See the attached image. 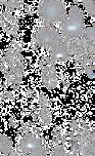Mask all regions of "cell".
<instances>
[{"mask_svg":"<svg viewBox=\"0 0 95 156\" xmlns=\"http://www.w3.org/2000/svg\"><path fill=\"white\" fill-rule=\"evenodd\" d=\"M1 99L3 100L4 102H9L13 99V94L12 91H4V93L1 94Z\"/></svg>","mask_w":95,"mask_h":156,"instance_id":"cell-15","label":"cell"},{"mask_svg":"<svg viewBox=\"0 0 95 156\" xmlns=\"http://www.w3.org/2000/svg\"><path fill=\"white\" fill-rule=\"evenodd\" d=\"M41 81L47 90H55L58 85V74L55 66H41Z\"/></svg>","mask_w":95,"mask_h":156,"instance_id":"cell-7","label":"cell"},{"mask_svg":"<svg viewBox=\"0 0 95 156\" xmlns=\"http://www.w3.org/2000/svg\"><path fill=\"white\" fill-rule=\"evenodd\" d=\"M38 104L39 106H50L48 97L45 96L44 94H40L38 98Z\"/></svg>","mask_w":95,"mask_h":156,"instance_id":"cell-14","label":"cell"},{"mask_svg":"<svg viewBox=\"0 0 95 156\" xmlns=\"http://www.w3.org/2000/svg\"><path fill=\"white\" fill-rule=\"evenodd\" d=\"M80 2L82 3L84 9L86 10V12L88 13V16L94 18V15H95V0H80Z\"/></svg>","mask_w":95,"mask_h":156,"instance_id":"cell-11","label":"cell"},{"mask_svg":"<svg viewBox=\"0 0 95 156\" xmlns=\"http://www.w3.org/2000/svg\"><path fill=\"white\" fill-rule=\"evenodd\" d=\"M57 30L51 25L46 24L42 26L35 33V42L41 47H50L58 38Z\"/></svg>","mask_w":95,"mask_h":156,"instance_id":"cell-6","label":"cell"},{"mask_svg":"<svg viewBox=\"0 0 95 156\" xmlns=\"http://www.w3.org/2000/svg\"><path fill=\"white\" fill-rule=\"evenodd\" d=\"M50 156H70L69 152L66 151L63 145H56L53 149H52Z\"/></svg>","mask_w":95,"mask_h":156,"instance_id":"cell-12","label":"cell"},{"mask_svg":"<svg viewBox=\"0 0 95 156\" xmlns=\"http://www.w3.org/2000/svg\"><path fill=\"white\" fill-rule=\"evenodd\" d=\"M63 90H66V88H68V86H69V80L66 79V78H65V79H63Z\"/></svg>","mask_w":95,"mask_h":156,"instance_id":"cell-18","label":"cell"},{"mask_svg":"<svg viewBox=\"0 0 95 156\" xmlns=\"http://www.w3.org/2000/svg\"><path fill=\"white\" fill-rule=\"evenodd\" d=\"M85 30L84 15L78 5H72L66 12V18L60 22V33L70 41L81 38Z\"/></svg>","mask_w":95,"mask_h":156,"instance_id":"cell-2","label":"cell"},{"mask_svg":"<svg viewBox=\"0 0 95 156\" xmlns=\"http://www.w3.org/2000/svg\"><path fill=\"white\" fill-rule=\"evenodd\" d=\"M37 15L46 24L60 23L66 16V9L61 0H40Z\"/></svg>","mask_w":95,"mask_h":156,"instance_id":"cell-3","label":"cell"},{"mask_svg":"<svg viewBox=\"0 0 95 156\" xmlns=\"http://www.w3.org/2000/svg\"><path fill=\"white\" fill-rule=\"evenodd\" d=\"M70 42L71 41L63 35L59 34L56 41L49 47V57L55 62H65L71 58L70 51Z\"/></svg>","mask_w":95,"mask_h":156,"instance_id":"cell-5","label":"cell"},{"mask_svg":"<svg viewBox=\"0 0 95 156\" xmlns=\"http://www.w3.org/2000/svg\"><path fill=\"white\" fill-rule=\"evenodd\" d=\"M74 3L75 5H77L78 3H80V0H74Z\"/></svg>","mask_w":95,"mask_h":156,"instance_id":"cell-20","label":"cell"},{"mask_svg":"<svg viewBox=\"0 0 95 156\" xmlns=\"http://www.w3.org/2000/svg\"><path fill=\"white\" fill-rule=\"evenodd\" d=\"M9 122H10V124H12V126H15V119H13V118L10 119Z\"/></svg>","mask_w":95,"mask_h":156,"instance_id":"cell-19","label":"cell"},{"mask_svg":"<svg viewBox=\"0 0 95 156\" xmlns=\"http://www.w3.org/2000/svg\"><path fill=\"white\" fill-rule=\"evenodd\" d=\"M83 71L89 78L93 79L94 78V65H88V66H85L83 67Z\"/></svg>","mask_w":95,"mask_h":156,"instance_id":"cell-13","label":"cell"},{"mask_svg":"<svg viewBox=\"0 0 95 156\" xmlns=\"http://www.w3.org/2000/svg\"><path fill=\"white\" fill-rule=\"evenodd\" d=\"M0 69L4 74L5 82L9 85H19L25 74V58L22 52L9 47L4 52L0 63Z\"/></svg>","mask_w":95,"mask_h":156,"instance_id":"cell-1","label":"cell"},{"mask_svg":"<svg viewBox=\"0 0 95 156\" xmlns=\"http://www.w3.org/2000/svg\"><path fill=\"white\" fill-rule=\"evenodd\" d=\"M79 129H80L79 121H78V120H72L71 123H70V129H71V132L76 133Z\"/></svg>","mask_w":95,"mask_h":156,"instance_id":"cell-16","label":"cell"},{"mask_svg":"<svg viewBox=\"0 0 95 156\" xmlns=\"http://www.w3.org/2000/svg\"><path fill=\"white\" fill-rule=\"evenodd\" d=\"M25 12H26V13H28V15H30V16H32L33 15V12H32V9H31V6L30 5H25Z\"/></svg>","mask_w":95,"mask_h":156,"instance_id":"cell-17","label":"cell"},{"mask_svg":"<svg viewBox=\"0 0 95 156\" xmlns=\"http://www.w3.org/2000/svg\"><path fill=\"white\" fill-rule=\"evenodd\" d=\"M13 150L12 141L6 135H0V152L3 156H8Z\"/></svg>","mask_w":95,"mask_h":156,"instance_id":"cell-9","label":"cell"},{"mask_svg":"<svg viewBox=\"0 0 95 156\" xmlns=\"http://www.w3.org/2000/svg\"><path fill=\"white\" fill-rule=\"evenodd\" d=\"M38 117H39V120L43 122L45 125L51 123L52 114H51V110H50V106H40Z\"/></svg>","mask_w":95,"mask_h":156,"instance_id":"cell-10","label":"cell"},{"mask_svg":"<svg viewBox=\"0 0 95 156\" xmlns=\"http://www.w3.org/2000/svg\"><path fill=\"white\" fill-rule=\"evenodd\" d=\"M81 40L84 43L86 47L87 54L91 57H94V41H95V28L94 26H88L85 27L82 36H81Z\"/></svg>","mask_w":95,"mask_h":156,"instance_id":"cell-8","label":"cell"},{"mask_svg":"<svg viewBox=\"0 0 95 156\" xmlns=\"http://www.w3.org/2000/svg\"><path fill=\"white\" fill-rule=\"evenodd\" d=\"M19 150L31 156H45L46 154L42 139L31 132L26 133L22 136L19 143Z\"/></svg>","mask_w":95,"mask_h":156,"instance_id":"cell-4","label":"cell"}]
</instances>
